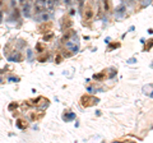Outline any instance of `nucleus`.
<instances>
[{"label":"nucleus","mask_w":153,"mask_h":143,"mask_svg":"<svg viewBox=\"0 0 153 143\" xmlns=\"http://www.w3.org/2000/svg\"><path fill=\"white\" fill-rule=\"evenodd\" d=\"M17 125H18L21 129L27 128V123H23V120H18V121H17Z\"/></svg>","instance_id":"2"},{"label":"nucleus","mask_w":153,"mask_h":143,"mask_svg":"<svg viewBox=\"0 0 153 143\" xmlns=\"http://www.w3.org/2000/svg\"><path fill=\"white\" fill-rule=\"evenodd\" d=\"M52 37H54V35H52V33H50V35L45 36V40H46V38H52Z\"/></svg>","instance_id":"3"},{"label":"nucleus","mask_w":153,"mask_h":143,"mask_svg":"<svg viewBox=\"0 0 153 143\" xmlns=\"http://www.w3.org/2000/svg\"><path fill=\"white\" fill-rule=\"evenodd\" d=\"M92 17H93V10H92L91 8H88L86 12V19H91Z\"/></svg>","instance_id":"1"}]
</instances>
